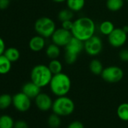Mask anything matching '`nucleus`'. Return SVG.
Segmentation results:
<instances>
[{"instance_id":"nucleus-15","label":"nucleus","mask_w":128,"mask_h":128,"mask_svg":"<svg viewBox=\"0 0 128 128\" xmlns=\"http://www.w3.org/2000/svg\"><path fill=\"white\" fill-rule=\"evenodd\" d=\"M12 62L4 55H0V75L8 74L12 70Z\"/></svg>"},{"instance_id":"nucleus-2","label":"nucleus","mask_w":128,"mask_h":128,"mask_svg":"<svg viewBox=\"0 0 128 128\" xmlns=\"http://www.w3.org/2000/svg\"><path fill=\"white\" fill-rule=\"evenodd\" d=\"M71 85L70 78L63 72L53 75L49 84L50 91L56 96H66L71 89Z\"/></svg>"},{"instance_id":"nucleus-8","label":"nucleus","mask_w":128,"mask_h":128,"mask_svg":"<svg viewBox=\"0 0 128 128\" xmlns=\"http://www.w3.org/2000/svg\"><path fill=\"white\" fill-rule=\"evenodd\" d=\"M103 48V44L101 38L97 36H93L84 42V50L86 53L92 56H97L101 53Z\"/></svg>"},{"instance_id":"nucleus-6","label":"nucleus","mask_w":128,"mask_h":128,"mask_svg":"<svg viewBox=\"0 0 128 128\" xmlns=\"http://www.w3.org/2000/svg\"><path fill=\"white\" fill-rule=\"evenodd\" d=\"M34 29L38 35L47 38L51 37L56 30V24L51 18L42 17L36 20L34 24Z\"/></svg>"},{"instance_id":"nucleus-11","label":"nucleus","mask_w":128,"mask_h":128,"mask_svg":"<svg viewBox=\"0 0 128 128\" xmlns=\"http://www.w3.org/2000/svg\"><path fill=\"white\" fill-rule=\"evenodd\" d=\"M127 40V33L122 28H115L108 36L109 44L114 48L122 47Z\"/></svg>"},{"instance_id":"nucleus-26","label":"nucleus","mask_w":128,"mask_h":128,"mask_svg":"<svg viewBox=\"0 0 128 128\" xmlns=\"http://www.w3.org/2000/svg\"><path fill=\"white\" fill-rule=\"evenodd\" d=\"M12 104V96L8 94L0 95V109H6Z\"/></svg>"},{"instance_id":"nucleus-9","label":"nucleus","mask_w":128,"mask_h":128,"mask_svg":"<svg viewBox=\"0 0 128 128\" xmlns=\"http://www.w3.org/2000/svg\"><path fill=\"white\" fill-rule=\"evenodd\" d=\"M73 37L72 32L63 28L56 29L51 36L52 42L60 47H65Z\"/></svg>"},{"instance_id":"nucleus-25","label":"nucleus","mask_w":128,"mask_h":128,"mask_svg":"<svg viewBox=\"0 0 128 128\" xmlns=\"http://www.w3.org/2000/svg\"><path fill=\"white\" fill-rule=\"evenodd\" d=\"M73 18H74V12H72L70 8L62 9L60 11V12L58 13V19L61 22L72 20Z\"/></svg>"},{"instance_id":"nucleus-3","label":"nucleus","mask_w":128,"mask_h":128,"mask_svg":"<svg viewBox=\"0 0 128 128\" xmlns=\"http://www.w3.org/2000/svg\"><path fill=\"white\" fill-rule=\"evenodd\" d=\"M52 77L53 73L50 70L48 66L44 64H38L35 66L30 72L31 81L41 88L49 85Z\"/></svg>"},{"instance_id":"nucleus-10","label":"nucleus","mask_w":128,"mask_h":128,"mask_svg":"<svg viewBox=\"0 0 128 128\" xmlns=\"http://www.w3.org/2000/svg\"><path fill=\"white\" fill-rule=\"evenodd\" d=\"M12 105L18 111L26 112L31 107V99L21 91L12 96Z\"/></svg>"},{"instance_id":"nucleus-16","label":"nucleus","mask_w":128,"mask_h":128,"mask_svg":"<svg viewBox=\"0 0 128 128\" xmlns=\"http://www.w3.org/2000/svg\"><path fill=\"white\" fill-rule=\"evenodd\" d=\"M68 8L74 12L82 11L85 6V0H66Z\"/></svg>"},{"instance_id":"nucleus-27","label":"nucleus","mask_w":128,"mask_h":128,"mask_svg":"<svg viewBox=\"0 0 128 128\" xmlns=\"http://www.w3.org/2000/svg\"><path fill=\"white\" fill-rule=\"evenodd\" d=\"M61 122L60 116L55 113L51 114L48 118V124L50 128H58L60 126Z\"/></svg>"},{"instance_id":"nucleus-14","label":"nucleus","mask_w":128,"mask_h":128,"mask_svg":"<svg viewBox=\"0 0 128 128\" xmlns=\"http://www.w3.org/2000/svg\"><path fill=\"white\" fill-rule=\"evenodd\" d=\"M45 38L37 35L33 36L29 42V47L31 50L34 52H38L41 51L42 49H44L45 46Z\"/></svg>"},{"instance_id":"nucleus-13","label":"nucleus","mask_w":128,"mask_h":128,"mask_svg":"<svg viewBox=\"0 0 128 128\" xmlns=\"http://www.w3.org/2000/svg\"><path fill=\"white\" fill-rule=\"evenodd\" d=\"M22 92L28 96L30 99H35L41 93V88L31 81L25 83L23 85Z\"/></svg>"},{"instance_id":"nucleus-21","label":"nucleus","mask_w":128,"mask_h":128,"mask_svg":"<svg viewBox=\"0 0 128 128\" xmlns=\"http://www.w3.org/2000/svg\"><path fill=\"white\" fill-rule=\"evenodd\" d=\"M114 29V24L109 20H105L100 25V31L104 36H108Z\"/></svg>"},{"instance_id":"nucleus-17","label":"nucleus","mask_w":128,"mask_h":128,"mask_svg":"<svg viewBox=\"0 0 128 128\" xmlns=\"http://www.w3.org/2000/svg\"><path fill=\"white\" fill-rule=\"evenodd\" d=\"M89 68L90 72L96 76H101L103 71V65L101 61L98 59H94L89 65Z\"/></svg>"},{"instance_id":"nucleus-28","label":"nucleus","mask_w":128,"mask_h":128,"mask_svg":"<svg viewBox=\"0 0 128 128\" xmlns=\"http://www.w3.org/2000/svg\"><path fill=\"white\" fill-rule=\"evenodd\" d=\"M73 23H74V21H72V20L62 21V28L65 29L66 30L71 31L73 27Z\"/></svg>"},{"instance_id":"nucleus-30","label":"nucleus","mask_w":128,"mask_h":128,"mask_svg":"<svg viewBox=\"0 0 128 128\" xmlns=\"http://www.w3.org/2000/svg\"><path fill=\"white\" fill-rule=\"evenodd\" d=\"M67 128H84V126L82 122L79 120H74L68 125Z\"/></svg>"},{"instance_id":"nucleus-7","label":"nucleus","mask_w":128,"mask_h":128,"mask_svg":"<svg viewBox=\"0 0 128 128\" xmlns=\"http://www.w3.org/2000/svg\"><path fill=\"white\" fill-rule=\"evenodd\" d=\"M102 78L108 83H117L124 77V71L118 66H110L103 69Z\"/></svg>"},{"instance_id":"nucleus-1","label":"nucleus","mask_w":128,"mask_h":128,"mask_svg":"<svg viewBox=\"0 0 128 128\" xmlns=\"http://www.w3.org/2000/svg\"><path fill=\"white\" fill-rule=\"evenodd\" d=\"M95 31L96 24L94 21L88 17H82L76 20L71 30L73 37L84 42L94 36Z\"/></svg>"},{"instance_id":"nucleus-32","label":"nucleus","mask_w":128,"mask_h":128,"mask_svg":"<svg viewBox=\"0 0 128 128\" xmlns=\"http://www.w3.org/2000/svg\"><path fill=\"white\" fill-rule=\"evenodd\" d=\"M11 2V0H0V9L5 10L8 8Z\"/></svg>"},{"instance_id":"nucleus-12","label":"nucleus","mask_w":128,"mask_h":128,"mask_svg":"<svg viewBox=\"0 0 128 128\" xmlns=\"http://www.w3.org/2000/svg\"><path fill=\"white\" fill-rule=\"evenodd\" d=\"M53 102L54 101L52 100L51 97L45 93H40L35 98L36 106L39 110L42 112H47L51 109Z\"/></svg>"},{"instance_id":"nucleus-23","label":"nucleus","mask_w":128,"mask_h":128,"mask_svg":"<svg viewBox=\"0 0 128 128\" xmlns=\"http://www.w3.org/2000/svg\"><path fill=\"white\" fill-rule=\"evenodd\" d=\"M124 6V0H106V7L111 12H118Z\"/></svg>"},{"instance_id":"nucleus-4","label":"nucleus","mask_w":128,"mask_h":128,"mask_svg":"<svg viewBox=\"0 0 128 128\" xmlns=\"http://www.w3.org/2000/svg\"><path fill=\"white\" fill-rule=\"evenodd\" d=\"M75 102L71 98L66 96H57V98L54 100L51 109L53 113L60 117H64L72 114L75 111Z\"/></svg>"},{"instance_id":"nucleus-31","label":"nucleus","mask_w":128,"mask_h":128,"mask_svg":"<svg viewBox=\"0 0 128 128\" xmlns=\"http://www.w3.org/2000/svg\"><path fill=\"white\" fill-rule=\"evenodd\" d=\"M14 128H29L28 124L22 120H19L14 123Z\"/></svg>"},{"instance_id":"nucleus-24","label":"nucleus","mask_w":128,"mask_h":128,"mask_svg":"<svg viewBox=\"0 0 128 128\" xmlns=\"http://www.w3.org/2000/svg\"><path fill=\"white\" fill-rule=\"evenodd\" d=\"M48 67H49L50 70L51 71V72L53 73V75L60 73V72H62V63L57 59L51 60L48 64Z\"/></svg>"},{"instance_id":"nucleus-22","label":"nucleus","mask_w":128,"mask_h":128,"mask_svg":"<svg viewBox=\"0 0 128 128\" xmlns=\"http://www.w3.org/2000/svg\"><path fill=\"white\" fill-rule=\"evenodd\" d=\"M14 123L10 115L2 114L0 116V128H14Z\"/></svg>"},{"instance_id":"nucleus-20","label":"nucleus","mask_w":128,"mask_h":128,"mask_svg":"<svg viewBox=\"0 0 128 128\" xmlns=\"http://www.w3.org/2000/svg\"><path fill=\"white\" fill-rule=\"evenodd\" d=\"M117 115L123 121H128V102H124L118 106Z\"/></svg>"},{"instance_id":"nucleus-19","label":"nucleus","mask_w":128,"mask_h":128,"mask_svg":"<svg viewBox=\"0 0 128 128\" xmlns=\"http://www.w3.org/2000/svg\"><path fill=\"white\" fill-rule=\"evenodd\" d=\"M45 53H46V55L48 58H50L51 60L56 59L60 54V46L52 43L47 47Z\"/></svg>"},{"instance_id":"nucleus-5","label":"nucleus","mask_w":128,"mask_h":128,"mask_svg":"<svg viewBox=\"0 0 128 128\" xmlns=\"http://www.w3.org/2000/svg\"><path fill=\"white\" fill-rule=\"evenodd\" d=\"M64 48H65L64 59L66 62L68 64H73L77 60L78 55L83 50H84V42L72 37Z\"/></svg>"},{"instance_id":"nucleus-18","label":"nucleus","mask_w":128,"mask_h":128,"mask_svg":"<svg viewBox=\"0 0 128 128\" xmlns=\"http://www.w3.org/2000/svg\"><path fill=\"white\" fill-rule=\"evenodd\" d=\"M3 54L12 62H14L18 61L20 56V51L18 50V49L16 48H14V47L6 48Z\"/></svg>"},{"instance_id":"nucleus-29","label":"nucleus","mask_w":128,"mask_h":128,"mask_svg":"<svg viewBox=\"0 0 128 128\" xmlns=\"http://www.w3.org/2000/svg\"><path fill=\"white\" fill-rule=\"evenodd\" d=\"M119 58L124 62H128V49H123L119 52Z\"/></svg>"},{"instance_id":"nucleus-35","label":"nucleus","mask_w":128,"mask_h":128,"mask_svg":"<svg viewBox=\"0 0 128 128\" xmlns=\"http://www.w3.org/2000/svg\"><path fill=\"white\" fill-rule=\"evenodd\" d=\"M122 29H123L126 33H128V26H124Z\"/></svg>"},{"instance_id":"nucleus-34","label":"nucleus","mask_w":128,"mask_h":128,"mask_svg":"<svg viewBox=\"0 0 128 128\" xmlns=\"http://www.w3.org/2000/svg\"><path fill=\"white\" fill-rule=\"evenodd\" d=\"M54 2H56V3H62V2H66V0H53Z\"/></svg>"},{"instance_id":"nucleus-33","label":"nucleus","mask_w":128,"mask_h":128,"mask_svg":"<svg viewBox=\"0 0 128 128\" xmlns=\"http://www.w3.org/2000/svg\"><path fill=\"white\" fill-rule=\"evenodd\" d=\"M6 44L4 40L0 37V55H2L4 54L5 50H6Z\"/></svg>"}]
</instances>
